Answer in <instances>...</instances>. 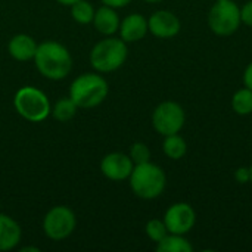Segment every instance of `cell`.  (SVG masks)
Returning <instances> with one entry per match:
<instances>
[{
  "instance_id": "1",
  "label": "cell",
  "mask_w": 252,
  "mask_h": 252,
  "mask_svg": "<svg viewBox=\"0 0 252 252\" xmlns=\"http://www.w3.org/2000/svg\"><path fill=\"white\" fill-rule=\"evenodd\" d=\"M32 61L35 63L37 71L44 78L52 81L66 78L72 69V56L69 50L55 40L40 43L37 46Z\"/></svg>"
},
{
  "instance_id": "2",
  "label": "cell",
  "mask_w": 252,
  "mask_h": 252,
  "mask_svg": "<svg viewBox=\"0 0 252 252\" xmlns=\"http://www.w3.org/2000/svg\"><path fill=\"white\" fill-rule=\"evenodd\" d=\"M108 81L100 72H84L74 78L69 87V97L78 109H92L99 106L108 96Z\"/></svg>"
},
{
  "instance_id": "3",
  "label": "cell",
  "mask_w": 252,
  "mask_h": 252,
  "mask_svg": "<svg viewBox=\"0 0 252 252\" xmlns=\"http://www.w3.org/2000/svg\"><path fill=\"white\" fill-rule=\"evenodd\" d=\"M128 56L127 43L120 37L108 35L103 40L97 41L89 55V61L92 68L96 72L106 74L120 69Z\"/></svg>"
},
{
  "instance_id": "4",
  "label": "cell",
  "mask_w": 252,
  "mask_h": 252,
  "mask_svg": "<svg viewBox=\"0 0 252 252\" xmlns=\"http://www.w3.org/2000/svg\"><path fill=\"white\" fill-rule=\"evenodd\" d=\"M128 180L133 193L137 198L148 199V201L161 196L167 185V177L164 170L151 161L134 165Z\"/></svg>"
},
{
  "instance_id": "5",
  "label": "cell",
  "mask_w": 252,
  "mask_h": 252,
  "mask_svg": "<svg viewBox=\"0 0 252 252\" xmlns=\"http://www.w3.org/2000/svg\"><path fill=\"white\" fill-rule=\"evenodd\" d=\"M13 106L18 115L30 123H41L52 112L47 94L32 86H24L16 90L13 96Z\"/></svg>"
},
{
  "instance_id": "6",
  "label": "cell",
  "mask_w": 252,
  "mask_h": 252,
  "mask_svg": "<svg viewBox=\"0 0 252 252\" xmlns=\"http://www.w3.org/2000/svg\"><path fill=\"white\" fill-rule=\"evenodd\" d=\"M241 24V7L233 0H219L210 9L208 27L217 35H232Z\"/></svg>"
},
{
  "instance_id": "7",
  "label": "cell",
  "mask_w": 252,
  "mask_h": 252,
  "mask_svg": "<svg viewBox=\"0 0 252 252\" xmlns=\"http://www.w3.org/2000/svg\"><path fill=\"white\" fill-rule=\"evenodd\" d=\"M75 214L65 205H56L50 208L43 219V232L50 241L55 242L69 238L75 230Z\"/></svg>"
},
{
  "instance_id": "8",
  "label": "cell",
  "mask_w": 252,
  "mask_h": 252,
  "mask_svg": "<svg viewBox=\"0 0 252 252\" xmlns=\"http://www.w3.org/2000/svg\"><path fill=\"white\" fill-rule=\"evenodd\" d=\"M186 121L185 109L180 103L173 100L161 102L152 112V126L161 136H171L180 133Z\"/></svg>"
},
{
  "instance_id": "9",
  "label": "cell",
  "mask_w": 252,
  "mask_h": 252,
  "mask_svg": "<svg viewBox=\"0 0 252 252\" xmlns=\"http://www.w3.org/2000/svg\"><path fill=\"white\" fill-rule=\"evenodd\" d=\"M164 223L168 233L186 235L193 229L196 223V213L188 202H176L165 211Z\"/></svg>"
},
{
  "instance_id": "10",
  "label": "cell",
  "mask_w": 252,
  "mask_h": 252,
  "mask_svg": "<svg viewBox=\"0 0 252 252\" xmlns=\"http://www.w3.org/2000/svg\"><path fill=\"white\" fill-rule=\"evenodd\" d=\"M133 168H134V164L130 155L123 154V152H111L105 155L100 161V173L112 182L127 180Z\"/></svg>"
},
{
  "instance_id": "11",
  "label": "cell",
  "mask_w": 252,
  "mask_h": 252,
  "mask_svg": "<svg viewBox=\"0 0 252 252\" xmlns=\"http://www.w3.org/2000/svg\"><path fill=\"white\" fill-rule=\"evenodd\" d=\"M149 32L158 38H171L180 32V19L170 10H157L148 19Z\"/></svg>"
},
{
  "instance_id": "12",
  "label": "cell",
  "mask_w": 252,
  "mask_h": 252,
  "mask_svg": "<svg viewBox=\"0 0 252 252\" xmlns=\"http://www.w3.org/2000/svg\"><path fill=\"white\" fill-rule=\"evenodd\" d=\"M120 37L126 43L140 41L149 31L148 19L142 13H130L120 22Z\"/></svg>"
},
{
  "instance_id": "13",
  "label": "cell",
  "mask_w": 252,
  "mask_h": 252,
  "mask_svg": "<svg viewBox=\"0 0 252 252\" xmlns=\"http://www.w3.org/2000/svg\"><path fill=\"white\" fill-rule=\"evenodd\" d=\"M38 43L28 34H16L7 43L9 55L19 62H27L34 59Z\"/></svg>"
},
{
  "instance_id": "14",
  "label": "cell",
  "mask_w": 252,
  "mask_h": 252,
  "mask_svg": "<svg viewBox=\"0 0 252 252\" xmlns=\"http://www.w3.org/2000/svg\"><path fill=\"white\" fill-rule=\"evenodd\" d=\"M22 239L21 226L9 216L0 213V252L15 250Z\"/></svg>"
},
{
  "instance_id": "15",
  "label": "cell",
  "mask_w": 252,
  "mask_h": 252,
  "mask_svg": "<svg viewBox=\"0 0 252 252\" xmlns=\"http://www.w3.org/2000/svg\"><path fill=\"white\" fill-rule=\"evenodd\" d=\"M120 22L121 19L117 13V9L102 4L99 9L94 10L92 24L94 25L97 32L108 37V35H114L120 30Z\"/></svg>"
},
{
  "instance_id": "16",
  "label": "cell",
  "mask_w": 252,
  "mask_h": 252,
  "mask_svg": "<svg viewBox=\"0 0 252 252\" xmlns=\"http://www.w3.org/2000/svg\"><path fill=\"white\" fill-rule=\"evenodd\" d=\"M192 244L185 238V235L168 233L162 241L157 244L158 252H192Z\"/></svg>"
},
{
  "instance_id": "17",
  "label": "cell",
  "mask_w": 252,
  "mask_h": 252,
  "mask_svg": "<svg viewBox=\"0 0 252 252\" xmlns=\"http://www.w3.org/2000/svg\"><path fill=\"white\" fill-rule=\"evenodd\" d=\"M162 151H164L165 157H168L170 159L179 161L186 155L188 145H186V140L182 136H179V133H177V134H171V136L164 137Z\"/></svg>"
},
{
  "instance_id": "18",
  "label": "cell",
  "mask_w": 252,
  "mask_h": 252,
  "mask_svg": "<svg viewBox=\"0 0 252 252\" xmlns=\"http://www.w3.org/2000/svg\"><path fill=\"white\" fill-rule=\"evenodd\" d=\"M78 106L75 105V102L68 96V97H62L59 99L53 106H52V112L50 115L59 121V123H68L71 121L75 115H77Z\"/></svg>"
},
{
  "instance_id": "19",
  "label": "cell",
  "mask_w": 252,
  "mask_h": 252,
  "mask_svg": "<svg viewBox=\"0 0 252 252\" xmlns=\"http://www.w3.org/2000/svg\"><path fill=\"white\" fill-rule=\"evenodd\" d=\"M71 7V16L75 22L81 24V25H87L93 22V16H94V7L90 1L87 0H77L74 4L69 6Z\"/></svg>"
},
{
  "instance_id": "20",
  "label": "cell",
  "mask_w": 252,
  "mask_h": 252,
  "mask_svg": "<svg viewBox=\"0 0 252 252\" xmlns=\"http://www.w3.org/2000/svg\"><path fill=\"white\" fill-rule=\"evenodd\" d=\"M232 108L238 115L252 114V90L248 87L239 89L232 97Z\"/></svg>"
},
{
  "instance_id": "21",
  "label": "cell",
  "mask_w": 252,
  "mask_h": 252,
  "mask_svg": "<svg viewBox=\"0 0 252 252\" xmlns=\"http://www.w3.org/2000/svg\"><path fill=\"white\" fill-rule=\"evenodd\" d=\"M145 232L148 235V238L158 244L159 241H162L167 235H168V230H167V226L164 223V220H159V219H152L146 223V227H145Z\"/></svg>"
},
{
  "instance_id": "22",
  "label": "cell",
  "mask_w": 252,
  "mask_h": 252,
  "mask_svg": "<svg viewBox=\"0 0 252 252\" xmlns=\"http://www.w3.org/2000/svg\"><path fill=\"white\" fill-rule=\"evenodd\" d=\"M130 158L134 165L137 164H145L151 161V151L146 143L143 142H136L130 146Z\"/></svg>"
},
{
  "instance_id": "23",
  "label": "cell",
  "mask_w": 252,
  "mask_h": 252,
  "mask_svg": "<svg viewBox=\"0 0 252 252\" xmlns=\"http://www.w3.org/2000/svg\"><path fill=\"white\" fill-rule=\"evenodd\" d=\"M241 21H242V24L252 28V0L247 1L241 7Z\"/></svg>"
},
{
  "instance_id": "24",
  "label": "cell",
  "mask_w": 252,
  "mask_h": 252,
  "mask_svg": "<svg viewBox=\"0 0 252 252\" xmlns=\"http://www.w3.org/2000/svg\"><path fill=\"white\" fill-rule=\"evenodd\" d=\"M235 179L238 183L241 185H245L248 182H251V171H250V167H239L235 173Z\"/></svg>"
},
{
  "instance_id": "25",
  "label": "cell",
  "mask_w": 252,
  "mask_h": 252,
  "mask_svg": "<svg viewBox=\"0 0 252 252\" xmlns=\"http://www.w3.org/2000/svg\"><path fill=\"white\" fill-rule=\"evenodd\" d=\"M100 1L105 6H109L114 9H121V7H126L127 4H130L131 0H100Z\"/></svg>"
},
{
  "instance_id": "26",
  "label": "cell",
  "mask_w": 252,
  "mask_h": 252,
  "mask_svg": "<svg viewBox=\"0 0 252 252\" xmlns=\"http://www.w3.org/2000/svg\"><path fill=\"white\" fill-rule=\"evenodd\" d=\"M244 83H245V87L252 90V62L247 66V69L244 72Z\"/></svg>"
},
{
  "instance_id": "27",
  "label": "cell",
  "mask_w": 252,
  "mask_h": 252,
  "mask_svg": "<svg viewBox=\"0 0 252 252\" xmlns=\"http://www.w3.org/2000/svg\"><path fill=\"white\" fill-rule=\"evenodd\" d=\"M59 4H62V6H71V4H74L77 0H56Z\"/></svg>"
},
{
  "instance_id": "28",
  "label": "cell",
  "mask_w": 252,
  "mask_h": 252,
  "mask_svg": "<svg viewBox=\"0 0 252 252\" xmlns=\"http://www.w3.org/2000/svg\"><path fill=\"white\" fill-rule=\"evenodd\" d=\"M40 250L37 248V247H24L21 252H38Z\"/></svg>"
},
{
  "instance_id": "29",
  "label": "cell",
  "mask_w": 252,
  "mask_h": 252,
  "mask_svg": "<svg viewBox=\"0 0 252 252\" xmlns=\"http://www.w3.org/2000/svg\"><path fill=\"white\" fill-rule=\"evenodd\" d=\"M143 1H148V3H158V1H162V0H143Z\"/></svg>"
},
{
  "instance_id": "30",
  "label": "cell",
  "mask_w": 252,
  "mask_h": 252,
  "mask_svg": "<svg viewBox=\"0 0 252 252\" xmlns=\"http://www.w3.org/2000/svg\"><path fill=\"white\" fill-rule=\"evenodd\" d=\"M250 171H251V183H252V164H251V167H250Z\"/></svg>"
},
{
  "instance_id": "31",
  "label": "cell",
  "mask_w": 252,
  "mask_h": 252,
  "mask_svg": "<svg viewBox=\"0 0 252 252\" xmlns=\"http://www.w3.org/2000/svg\"><path fill=\"white\" fill-rule=\"evenodd\" d=\"M0 208H1V202H0Z\"/></svg>"
},
{
  "instance_id": "32",
  "label": "cell",
  "mask_w": 252,
  "mask_h": 252,
  "mask_svg": "<svg viewBox=\"0 0 252 252\" xmlns=\"http://www.w3.org/2000/svg\"><path fill=\"white\" fill-rule=\"evenodd\" d=\"M216 1H219V0H216Z\"/></svg>"
}]
</instances>
